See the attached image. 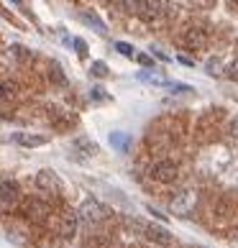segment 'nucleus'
<instances>
[{
	"instance_id": "f3484780",
	"label": "nucleus",
	"mask_w": 238,
	"mask_h": 248,
	"mask_svg": "<svg viewBox=\"0 0 238 248\" xmlns=\"http://www.w3.org/2000/svg\"><path fill=\"white\" fill-rule=\"evenodd\" d=\"M167 87H169V93H175V95H190L192 93V87L182 85V82H167Z\"/></svg>"
},
{
	"instance_id": "9d476101",
	"label": "nucleus",
	"mask_w": 238,
	"mask_h": 248,
	"mask_svg": "<svg viewBox=\"0 0 238 248\" xmlns=\"http://www.w3.org/2000/svg\"><path fill=\"white\" fill-rule=\"evenodd\" d=\"M77 215L82 220H87V223H103V220L108 217V207H103L97 200H85L82 207L77 210Z\"/></svg>"
},
{
	"instance_id": "4be33fe9",
	"label": "nucleus",
	"mask_w": 238,
	"mask_h": 248,
	"mask_svg": "<svg viewBox=\"0 0 238 248\" xmlns=\"http://www.w3.org/2000/svg\"><path fill=\"white\" fill-rule=\"evenodd\" d=\"M77 146H79V149H85V154H95V151H97V146L90 143V141H85V139H77Z\"/></svg>"
},
{
	"instance_id": "20e7f679",
	"label": "nucleus",
	"mask_w": 238,
	"mask_h": 248,
	"mask_svg": "<svg viewBox=\"0 0 238 248\" xmlns=\"http://www.w3.org/2000/svg\"><path fill=\"white\" fill-rule=\"evenodd\" d=\"M207 41H210L207 29H205V26H197V23L187 26V29L182 31V36H179V44H182V46H187V49H192V51L207 46Z\"/></svg>"
},
{
	"instance_id": "f257e3e1",
	"label": "nucleus",
	"mask_w": 238,
	"mask_h": 248,
	"mask_svg": "<svg viewBox=\"0 0 238 248\" xmlns=\"http://www.w3.org/2000/svg\"><path fill=\"white\" fill-rule=\"evenodd\" d=\"M225 121V110L223 108H207L203 115L195 121V141L197 143H210L215 141L218 131H221V123Z\"/></svg>"
},
{
	"instance_id": "ddd939ff",
	"label": "nucleus",
	"mask_w": 238,
	"mask_h": 248,
	"mask_svg": "<svg viewBox=\"0 0 238 248\" xmlns=\"http://www.w3.org/2000/svg\"><path fill=\"white\" fill-rule=\"evenodd\" d=\"M111 146L115 151H128V146H131V136L123 133V131H113L111 133Z\"/></svg>"
},
{
	"instance_id": "a878e982",
	"label": "nucleus",
	"mask_w": 238,
	"mask_h": 248,
	"mask_svg": "<svg viewBox=\"0 0 238 248\" xmlns=\"http://www.w3.org/2000/svg\"><path fill=\"white\" fill-rule=\"evenodd\" d=\"M75 46H77V54H79V57H85V54H87V46H85V41H75Z\"/></svg>"
},
{
	"instance_id": "39448f33",
	"label": "nucleus",
	"mask_w": 238,
	"mask_h": 248,
	"mask_svg": "<svg viewBox=\"0 0 238 248\" xmlns=\"http://www.w3.org/2000/svg\"><path fill=\"white\" fill-rule=\"evenodd\" d=\"M213 215L218 220H233V217H238V195H236V192H225V195H221L215 200Z\"/></svg>"
},
{
	"instance_id": "aec40b11",
	"label": "nucleus",
	"mask_w": 238,
	"mask_h": 248,
	"mask_svg": "<svg viewBox=\"0 0 238 248\" xmlns=\"http://www.w3.org/2000/svg\"><path fill=\"white\" fill-rule=\"evenodd\" d=\"M115 51L123 54V57H136L133 46H131V44H126V41H118V44H115Z\"/></svg>"
},
{
	"instance_id": "dca6fc26",
	"label": "nucleus",
	"mask_w": 238,
	"mask_h": 248,
	"mask_svg": "<svg viewBox=\"0 0 238 248\" xmlns=\"http://www.w3.org/2000/svg\"><path fill=\"white\" fill-rule=\"evenodd\" d=\"M90 75L93 77H108V64L105 62H93V67H90Z\"/></svg>"
},
{
	"instance_id": "a211bd4d",
	"label": "nucleus",
	"mask_w": 238,
	"mask_h": 248,
	"mask_svg": "<svg viewBox=\"0 0 238 248\" xmlns=\"http://www.w3.org/2000/svg\"><path fill=\"white\" fill-rule=\"evenodd\" d=\"M136 77H139L141 82H149V85H167V82H164L159 75H151V72H139Z\"/></svg>"
},
{
	"instance_id": "6ab92c4d",
	"label": "nucleus",
	"mask_w": 238,
	"mask_h": 248,
	"mask_svg": "<svg viewBox=\"0 0 238 248\" xmlns=\"http://www.w3.org/2000/svg\"><path fill=\"white\" fill-rule=\"evenodd\" d=\"M205 69H207V75H210V77H218V75H223V64L218 62V59H210V62L205 64Z\"/></svg>"
},
{
	"instance_id": "5701e85b",
	"label": "nucleus",
	"mask_w": 238,
	"mask_h": 248,
	"mask_svg": "<svg viewBox=\"0 0 238 248\" xmlns=\"http://www.w3.org/2000/svg\"><path fill=\"white\" fill-rule=\"evenodd\" d=\"M136 59H139V64H143V67H154V59L149 54H136Z\"/></svg>"
},
{
	"instance_id": "393cba45",
	"label": "nucleus",
	"mask_w": 238,
	"mask_h": 248,
	"mask_svg": "<svg viewBox=\"0 0 238 248\" xmlns=\"http://www.w3.org/2000/svg\"><path fill=\"white\" fill-rule=\"evenodd\" d=\"M93 97L95 100H108V95L103 93V87H93Z\"/></svg>"
},
{
	"instance_id": "9b49d317",
	"label": "nucleus",
	"mask_w": 238,
	"mask_h": 248,
	"mask_svg": "<svg viewBox=\"0 0 238 248\" xmlns=\"http://www.w3.org/2000/svg\"><path fill=\"white\" fill-rule=\"evenodd\" d=\"M143 235H146V241H151L154 246H161V248H169L172 243H175V235H172L164 225H146L143 228Z\"/></svg>"
},
{
	"instance_id": "4468645a",
	"label": "nucleus",
	"mask_w": 238,
	"mask_h": 248,
	"mask_svg": "<svg viewBox=\"0 0 238 248\" xmlns=\"http://www.w3.org/2000/svg\"><path fill=\"white\" fill-rule=\"evenodd\" d=\"M18 95H21V90H18L16 82H11V79L0 82V97L3 100H18Z\"/></svg>"
},
{
	"instance_id": "0eeeda50",
	"label": "nucleus",
	"mask_w": 238,
	"mask_h": 248,
	"mask_svg": "<svg viewBox=\"0 0 238 248\" xmlns=\"http://www.w3.org/2000/svg\"><path fill=\"white\" fill-rule=\"evenodd\" d=\"M21 187L16 182H0V210L3 213H11L21 205Z\"/></svg>"
},
{
	"instance_id": "bb28decb",
	"label": "nucleus",
	"mask_w": 238,
	"mask_h": 248,
	"mask_svg": "<svg viewBox=\"0 0 238 248\" xmlns=\"http://www.w3.org/2000/svg\"><path fill=\"white\" fill-rule=\"evenodd\" d=\"M177 59H179V62H182V64H187V67H192V64H195V62H192V59H190V57H177Z\"/></svg>"
},
{
	"instance_id": "423d86ee",
	"label": "nucleus",
	"mask_w": 238,
	"mask_h": 248,
	"mask_svg": "<svg viewBox=\"0 0 238 248\" xmlns=\"http://www.w3.org/2000/svg\"><path fill=\"white\" fill-rule=\"evenodd\" d=\"M195 205H197V189H179L175 197H172V202H169V210L175 215H190L192 210H195Z\"/></svg>"
},
{
	"instance_id": "1a4fd4ad",
	"label": "nucleus",
	"mask_w": 238,
	"mask_h": 248,
	"mask_svg": "<svg viewBox=\"0 0 238 248\" xmlns=\"http://www.w3.org/2000/svg\"><path fill=\"white\" fill-rule=\"evenodd\" d=\"M77 225H79V215L75 213V210H64V213H59V217H57V233H59V238L72 241V238L77 235Z\"/></svg>"
},
{
	"instance_id": "f03ea898",
	"label": "nucleus",
	"mask_w": 238,
	"mask_h": 248,
	"mask_svg": "<svg viewBox=\"0 0 238 248\" xmlns=\"http://www.w3.org/2000/svg\"><path fill=\"white\" fill-rule=\"evenodd\" d=\"M21 215L26 217V220H31V223H47L49 220V215H51V207L47 205L44 200H39V197H26V200H21Z\"/></svg>"
},
{
	"instance_id": "cd10ccee",
	"label": "nucleus",
	"mask_w": 238,
	"mask_h": 248,
	"mask_svg": "<svg viewBox=\"0 0 238 248\" xmlns=\"http://www.w3.org/2000/svg\"><path fill=\"white\" fill-rule=\"evenodd\" d=\"M13 3H21V0H13Z\"/></svg>"
},
{
	"instance_id": "412c9836",
	"label": "nucleus",
	"mask_w": 238,
	"mask_h": 248,
	"mask_svg": "<svg viewBox=\"0 0 238 248\" xmlns=\"http://www.w3.org/2000/svg\"><path fill=\"white\" fill-rule=\"evenodd\" d=\"M223 75L231 79V82H238V59H233L231 64H228V69L223 72Z\"/></svg>"
},
{
	"instance_id": "7ed1b4c3",
	"label": "nucleus",
	"mask_w": 238,
	"mask_h": 248,
	"mask_svg": "<svg viewBox=\"0 0 238 248\" xmlns=\"http://www.w3.org/2000/svg\"><path fill=\"white\" fill-rule=\"evenodd\" d=\"M149 177L154 182H159V185H172V182L179 179V167H177L175 161H169V159H161L157 164H151Z\"/></svg>"
},
{
	"instance_id": "f8f14e48",
	"label": "nucleus",
	"mask_w": 238,
	"mask_h": 248,
	"mask_svg": "<svg viewBox=\"0 0 238 248\" xmlns=\"http://www.w3.org/2000/svg\"><path fill=\"white\" fill-rule=\"evenodd\" d=\"M13 141L18 146H23V149H39V146H44L49 139L47 136H39V133H16Z\"/></svg>"
},
{
	"instance_id": "6e6552de",
	"label": "nucleus",
	"mask_w": 238,
	"mask_h": 248,
	"mask_svg": "<svg viewBox=\"0 0 238 248\" xmlns=\"http://www.w3.org/2000/svg\"><path fill=\"white\" fill-rule=\"evenodd\" d=\"M36 187H39L41 192H47V195H54V197H59L64 192L62 179L57 177V171H51V169H41L39 174H36Z\"/></svg>"
},
{
	"instance_id": "b1692460",
	"label": "nucleus",
	"mask_w": 238,
	"mask_h": 248,
	"mask_svg": "<svg viewBox=\"0 0 238 248\" xmlns=\"http://www.w3.org/2000/svg\"><path fill=\"white\" fill-rule=\"evenodd\" d=\"M228 133H231L233 139H238V115H236L233 121H231V125H228Z\"/></svg>"
},
{
	"instance_id": "2eb2a0df",
	"label": "nucleus",
	"mask_w": 238,
	"mask_h": 248,
	"mask_svg": "<svg viewBox=\"0 0 238 248\" xmlns=\"http://www.w3.org/2000/svg\"><path fill=\"white\" fill-rule=\"evenodd\" d=\"M82 21H85L87 26H93L95 31H100V33H105V23L100 21V18H97L95 13H82Z\"/></svg>"
}]
</instances>
